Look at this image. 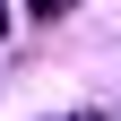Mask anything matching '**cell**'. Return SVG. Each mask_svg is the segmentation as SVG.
Segmentation results:
<instances>
[{"label": "cell", "mask_w": 121, "mask_h": 121, "mask_svg": "<svg viewBox=\"0 0 121 121\" xmlns=\"http://www.w3.org/2000/svg\"><path fill=\"white\" fill-rule=\"evenodd\" d=\"M60 9H78V0H35V17H60Z\"/></svg>", "instance_id": "6da1fadb"}, {"label": "cell", "mask_w": 121, "mask_h": 121, "mask_svg": "<svg viewBox=\"0 0 121 121\" xmlns=\"http://www.w3.org/2000/svg\"><path fill=\"white\" fill-rule=\"evenodd\" d=\"M0 26H9V9H0Z\"/></svg>", "instance_id": "3957f363"}, {"label": "cell", "mask_w": 121, "mask_h": 121, "mask_svg": "<svg viewBox=\"0 0 121 121\" xmlns=\"http://www.w3.org/2000/svg\"><path fill=\"white\" fill-rule=\"evenodd\" d=\"M60 121H104V112H60Z\"/></svg>", "instance_id": "7a4b0ae2"}]
</instances>
